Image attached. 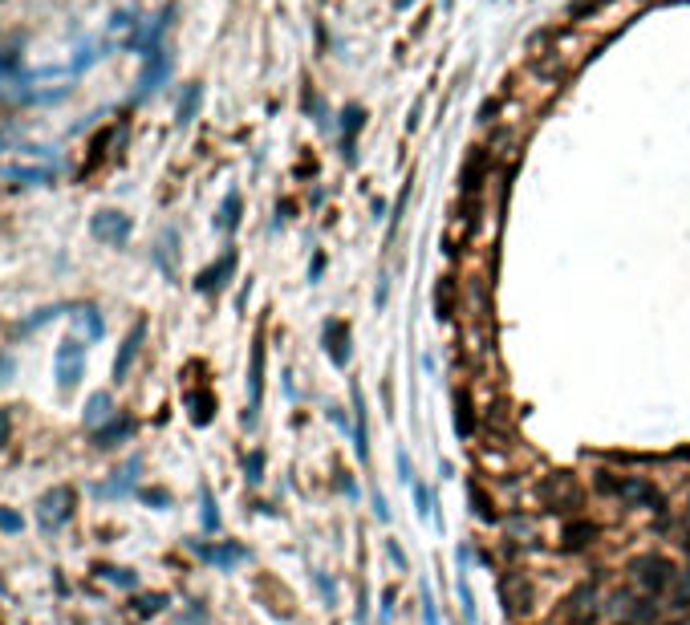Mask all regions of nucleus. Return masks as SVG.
Segmentation results:
<instances>
[{
	"instance_id": "obj_1",
	"label": "nucleus",
	"mask_w": 690,
	"mask_h": 625,
	"mask_svg": "<svg viewBox=\"0 0 690 625\" xmlns=\"http://www.w3.org/2000/svg\"><path fill=\"white\" fill-rule=\"evenodd\" d=\"M593 487L601 495H613V499H625L634 508H650L658 516H666V495L658 492L650 479L641 475H613V471H597L593 475Z\"/></svg>"
},
{
	"instance_id": "obj_2",
	"label": "nucleus",
	"mask_w": 690,
	"mask_h": 625,
	"mask_svg": "<svg viewBox=\"0 0 690 625\" xmlns=\"http://www.w3.org/2000/svg\"><path fill=\"white\" fill-rule=\"evenodd\" d=\"M629 576H634V585H638L641 593H650V597H658V593H666L678 585V564H674L670 557H662V552H646V557H638L634 564H629Z\"/></svg>"
},
{
	"instance_id": "obj_17",
	"label": "nucleus",
	"mask_w": 690,
	"mask_h": 625,
	"mask_svg": "<svg viewBox=\"0 0 690 625\" xmlns=\"http://www.w3.org/2000/svg\"><path fill=\"white\" fill-rule=\"evenodd\" d=\"M114 418V402H110V394L106 390H98V394H90V402H85V414L82 423L90 430H102V423H110Z\"/></svg>"
},
{
	"instance_id": "obj_20",
	"label": "nucleus",
	"mask_w": 690,
	"mask_h": 625,
	"mask_svg": "<svg viewBox=\"0 0 690 625\" xmlns=\"http://www.w3.org/2000/svg\"><path fill=\"white\" fill-rule=\"evenodd\" d=\"M175 244H179V231L167 228L163 240H159V248H155V264H159L171 280H175Z\"/></svg>"
},
{
	"instance_id": "obj_28",
	"label": "nucleus",
	"mask_w": 690,
	"mask_h": 625,
	"mask_svg": "<svg viewBox=\"0 0 690 625\" xmlns=\"http://www.w3.org/2000/svg\"><path fill=\"white\" fill-rule=\"evenodd\" d=\"M471 499H476V511H479V520H488V524H492V520H500V511L492 508V499H488V495L479 492V487H471Z\"/></svg>"
},
{
	"instance_id": "obj_29",
	"label": "nucleus",
	"mask_w": 690,
	"mask_h": 625,
	"mask_svg": "<svg viewBox=\"0 0 690 625\" xmlns=\"http://www.w3.org/2000/svg\"><path fill=\"white\" fill-rule=\"evenodd\" d=\"M13 378H17V358H13L8 349H0V390H4Z\"/></svg>"
},
{
	"instance_id": "obj_35",
	"label": "nucleus",
	"mask_w": 690,
	"mask_h": 625,
	"mask_svg": "<svg viewBox=\"0 0 690 625\" xmlns=\"http://www.w3.org/2000/svg\"><path fill=\"white\" fill-rule=\"evenodd\" d=\"M414 495H418V511L427 516V511H430V504H435V495H430L427 487H418V492H414Z\"/></svg>"
},
{
	"instance_id": "obj_16",
	"label": "nucleus",
	"mask_w": 690,
	"mask_h": 625,
	"mask_svg": "<svg viewBox=\"0 0 690 625\" xmlns=\"http://www.w3.org/2000/svg\"><path fill=\"white\" fill-rule=\"evenodd\" d=\"M199 102H203V85L199 82H187L183 85V94H179V106H175V126H191L199 114Z\"/></svg>"
},
{
	"instance_id": "obj_19",
	"label": "nucleus",
	"mask_w": 690,
	"mask_h": 625,
	"mask_svg": "<svg viewBox=\"0 0 690 625\" xmlns=\"http://www.w3.org/2000/svg\"><path fill=\"white\" fill-rule=\"evenodd\" d=\"M240 212H244V195H240V191H228L224 207H219V215H215V228H219V231H236V228H240Z\"/></svg>"
},
{
	"instance_id": "obj_32",
	"label": "nucleus",
	"mask_w": 690,
	"mask_h": 625,
	"mask_svg": "<svg viewBox=\"0 0 690 625\" xmlns=\"http://www.w3.org/2000/svg\"><path fill=\"white\" fill-rule=\"evenodd\" d=\"M126 29H134V13H131V8H122V13L110 17V33H126Z\"/></svg>"
},
{
	"instance_id": "obj_26",
	"label": "nucleus",
	"mask_w": 690,
	"mask_h": 625,
	"mask_svg": "<svg viewBox=\"0 0 690 625\" xmlns=\"http://www.w3.org/2000/svg\"><path fill=\"white\" fill-rule=\"evenodd\" d=\"M98 573L106 576L110 585H118V589H134V585H138V576H134L131 569H98Z\"/></svg>"
},
{
	"instance_id": "obj_30",
	"label": "nucleus",
	"mask_w": 690,
	"mask_h": 625,
	"mask_svg": "<svg viewBox=\"0 0 690 625\" xmlns=\"http://www.w3.org/2000/svg\"><path fill=\"white\" fill-rule=\"evenodd\" d=\"M244 471H248V483H260V471H264V451H252L244 459Z\"/></svg>"
},
{
	"instance_id": "obj_36",
	"label": "nucleus",
	"mask_w": 690,
	"mask_h": 625,
	"mask_svg": "<svg viewBox=\"0 0 690 625\" xmlns=\"http://www.w3.org/2000/svg\"><path fill=\"white\" fill-rule=\"evenodd\" d=\"M386 548H390V557H394V560H398V564H406V557H402V548H398V544H394V540L386 544Z\"/></svg>"
},
{
	"instance_id": "obj_22",
	"label": "nucleus",
	"mask_w": 690,
	"mask_h": 625,
	"mask_svg": "<svg viewBox=\"0 0 690 625\" xmlns=\"http://www.w3.org/2000/svg\"><path fill=\"white\" fill-rule=\"evenodd\" d=\"M365 122V114L358 110V106H345L341 114V147H345V159L353 163V134H358V126Z\"/></svg>"
},
{
	"instance_id": "obj_14",
	"label": "nucleus",
	"mask_w": 690,
	"mask_h": 625,
	"mask_svg": "<svg viewBox=\"0 0 690 625\" xmlns=\"http://www.w3.org/2000/svg\"><path fill=\"white\" fill-rule=\"evenodd\" d=\"M260 365H264V337H256V346H252V370H248V427L256 423V406H260Z\"/></svg>"
},
{
	"instance_id": "obj_8",
	"label": "nucleus",
	"mask_w": 690,
	"mask_h": 625,
	"mask_svg": "<svg viewBox=\"0 0 690 625\" xmlns=\"http://www.w3.org/2000/svg\"><path fill=\"white\" fill-rule=\"evenodd\" d=\"M8 183H17V187H49L57 175H61V166L53 163H13L0 171Z\"/></svg>"
},
{
	"instance_id": "obj_10",
	"label": "nucleus",
	"mask_w": 690,
	"mask_h": 625,
	"mask_svg": "<svg viewBox=\"0 0 690 625\" xmlns=\"http://www.w3.org/2000/svg\"><path fill=\"white\" fill-rule=\"evenodd\" d=\"M138 471H143V459L134 455L122 471H114L106 483H98L94 495H98V499H126V495H134V487H138Z\"/></svg>"
},
{
	"instance_id": "obj_15",
	"label": "nucleus",
	"mask_w": 690,
	"mask_h": 625,
	"mask_svg": "<svg viewBox=\"0 0 690 625\" xmlns=\"http://www.w3.org/2000/svg\"><path fill=\"white\" fill-rule=\"evenodd\" d=\"M325 353L333 358V365H349V329H345V321H329L325 325Z\"/></svg>"
},
{
	"instance_id": "obj_12",
	"label": "nucleus",
	"mask_w": 690,
	"mask_h": 625,
	"mask_svg": "<svg viewBox=\"0 0 690 625\" xmlns=\"http://www.w3.org/2000/svg\"><path fill=\"white\" fill-rule=\"evenodd\" d=\"M597 536H601V528L593 524V520H569L564 532H560V548L564 552H581V548L597 544Z\"/></svg>"
},
{
	"instance_id": "obj_21",
	"label": "nucleus",
	"mask_w": 690,
	"mask_h": 625,
	"mask_svg": "<svg viewBox=\"0 0 690 625\" xmlns=\"http://www.w3.org/2000/svg\"><path fill=\"white\" fill-rule=\"evenodd\" d=\"M73 321H78V329L85 333V341H98L102 333H106V321H102V312L94 309V305H82V309L73 312Z\"/></svg>"
},
{
	"instance_id": "obj_24",
	"label": "nucleus",
	"mask_w": 690,
	"mask_h": 625,
	"mask_svg": "<svg viewBox=\"0 0 690 625\" xmlns=\"http://www.w3.org/2000/svg\"><path fill=\"white\" fill-rule=\"evenodd\" d=\"M98 57H102V45H98V41H82V45H78V53H73V61H69V73H82V69H90Z\"/></svg>"
},
{
	"instance_id": "obj_4",
	"label": "nucleus",
	"mask_w": 690,
	"mask_h": 625,
	"mask_svg": "<svg viewBox=\"0 0 690 625\" xmlns=\"http://www.w3.org/2000/svg\"><path fill=\"white\" fill-rule=\"evenodd\" d=\"M536 495H540L544 508L552 511H573L585 495H581V483H576V475H569V471H557V475H544L540 483H536Z\"/></svg>"
},
{
	"instance_id": "obj_27",
	"label": "nucleus",
	"mask_w": 690,
	"mask_h": 625,
	"mask_svg": "<svg viewBox=\"0 0 690 625\" xmlns=\"http://www.w3.org/2000/svg\"><path fill=\"white\" fill-rule=\"evenodd\" d=\"M66 312V305H49V309H37L29 321H25V333H33L37 325H45V321H53V317H61Z\"/></svg>"
},
{
	"instance_id": "obj_11",
	"label": "nucleus",
	"mask_w": 690,
	"mask_h": 625,
	"mask_svg": "<svg viewBox=\"0 0 690 625\" xmlns=\"http://www.w3.org/2000/svg\"><path fill=\"white\" fill-rule=\"evenodd\" d=\"M231 272H236V252H224L212 268H203V272H199L195 289H199V293H219V289L231 280Z\"/></svg>"
},
{
	"instance_id": "obj_37",
	"label": "nucleus",
	"mask_w": 690,
	"mask_h": 625,
	"mask_svg": "<svg viewBox=\"0 0 690 625\" xmlns=\"http://www.w3.org/2000/svg\"><path fill=\"white\" fill-rule=\"evenodd\" d=\"M0 150H4V126H0Z\"/></svg>"
},
{
	"instance_id": "obj_6",
	"label": "nucleus",
	"mask_w": 690,
	"mask_h": 625,
	"mask_svg": "<svg viewBox=\"0 0 690 625\" xmlns=\"http://www.w3.org/2000/svg\"><path fill=\"white\" fill-rule=\"evenodd\" d=\"M69 516H73V487H53V492L41 495V504H37V520H41L45 532L66 528Z\"/></svg>"
},
{
	"instance_id": "obj_7",
	"label": "nucleus",
	"mask_w": 690,
	"mask_h": 625,
	"mask_svg": "<svg viewBox=\"0 0 690 625\" xmlns=\"http://www.w3.org/2000/svg\"><path fill=\"white\" fill-rule=\"evenodd\" d=\"M167 78H171V49L159 45V49H150L147 57H143V73H138V90H134V98H138V102L150 98Z\"/></svg>"
},
{
	"instance_id": "obj_5",
	"label": "nucleus",
	"mask_w": 690,
	"mask_h": 625,
	"mask_svg": "<svg viewBox=\"0 0 690 625\" xmlns=\"http://www.w3.org/2000/svg\"><path fill=\"white\" fill-rule=\"evenodd\" d=\"M131 231H134L131 215H126V212H114V207H102V212L90 219V236H94L98 244H106V248H126Z\"/></svg>"
},
{
	"instance_id": "obj_13",
	"label": "nucleus",
	"mask_w": 690,
	"mask_h": 625,
	"mask_svg": "<svg viewBox=\"0 0 690 625\" xmlns=\"http://www.w3.org/2000/svg\"><path fill=\"white\" fill-rule=\"evenodd\" d=\"M199 557L207 560V564H219V569H231V564H240V560H248V548L244 544H191Z\"/></svg>"
},
{
	"instance_id": "obj_25",
	"label": "nucleus",
	"mask_w": 690,
	"mask_h": 625,
	"mask_svg": "<svg viewBox=\"0 0 690 625\" xmlns=\"http://www.w3.org/2000/svg\"><path fill=\"white\" fill-rule=\"evenodd\" d=\"M187 402H191V418H195L199 427L212 423V406H215L212 394H187Z\"/></svg>"
},
{
	"instance_id": "obj_38",
	"label": "nucleus",
	"mask_w": 690,
	"mask_h": 625,
	"mask_svg": "<svg viewBox=\"0 0 690 625\" xmlns=\"http://www.w3.org/2000/svg\"><path fill=\"white\" fill-rule=\"evenodd\" d=\"M686 520H690V504H686Z\"/></svg>"
},
{
	"instance_id": "obj_9",
	"label": "nucleus",
	"mask_w": 690,
	"mask_h": 625,
	"mask_svg": "<svg viewBox=\"0 0 690 625\" xmlns=\"http://www.w3.org/2000/svg\"><path fill=\"white\" fill-rule=\"evenodd\" d=\"M143 341H147V321H134L131 333L122 337V346H118V358H114V378L126 382L131 378L134 362H138V353H143Z\"/></svg>"
},
{
	"instance_id": "obj_34",
	"label": "nucleus",
	"mask_w": 690,
	"mask_h": 625,
	"mask_svg": "<svg viewBox=\"0 0 690 625\" xmlns=\"http://www.w3.org/2000/svg\"><path fill=\"white\" fill-rule=\"evenodd\" d=\"M159 609H163V597H143V601H138V613H143V617H147V613H159Z\"/></svg>"
},
{
	"instance_id": "obj_23",
	"label": "nucleus",
	"mask_w": 690,
	"mask_h": 625,
	"mask_svg": "<svg viewBox=\"0 0 690 625\" xmlns=\"http://www.w3.org/2000/svg\"><path fill=\"white\" fill-rule=\"evenodd\" d=\"M134 435V418H122V423H110V427H102V430H94V443L98 447H114L118 439H131Z\"/></svg>"
},
{
	"instance_id": "obj_33",
	"label": "nucleus",
	"mask_w": 690,
	"mask_h": 625,
	"mask_svg": "<svg viewBox=\"0 0 690 625\" xmlns=\"http://www.w3.org/2000/svg\"><path fill=\"white\" fill-rule=\"evenodd\" d=\"M0 532H20V516L8 508H0Z\"/></svg>"
},
{
	"instance_id": "obj_3",
	"label": "nucleus",
	"mask_w": 690,
	"mask_h": 625,
	"mask_svg": "<svg viewBox=\"0 0 690 625\" xmlns=\"http://www.w3.org/2000/svg\"><path fill=\"white\" fill-rule=\"evenodd\" d=\"M53 378H57V390L61 394H73L78 382L85 378V346L78 337H61L57 341V353H53Z\"/></svg>"
},
{
	"instance_id": "obj_18",
	"label": "nucleus",
	"mask_w": 690,
	"mask_h": 625,
	"mask_svg": "<svg viewBox=\"0 0 690 625\" xmlns=\"http://www.w3.org/2000/svg\"><path fill=\"white\" fill-rule=\"evenodd\" d=\"M455 430H459L463 439L476 435V406H471V390L467 386L455 390Z\"/></svg>"
},
{
	"instance_id": "obj_31",
	"label": "nucleus",
	"mask_w": 690,
	"mask_h": 625,
	"mask_svg": "<svg viewBox=\"0 0 690 625\" xmlns=\"http://www.w3.org/2000/svg\"><path fill=\"white\" fill-rule=\"evenodd\" d=\"M203 528H207V532H215V528H219V511H215L212 492H207V487H203Z\"/></svg>"
}]
</instances>
